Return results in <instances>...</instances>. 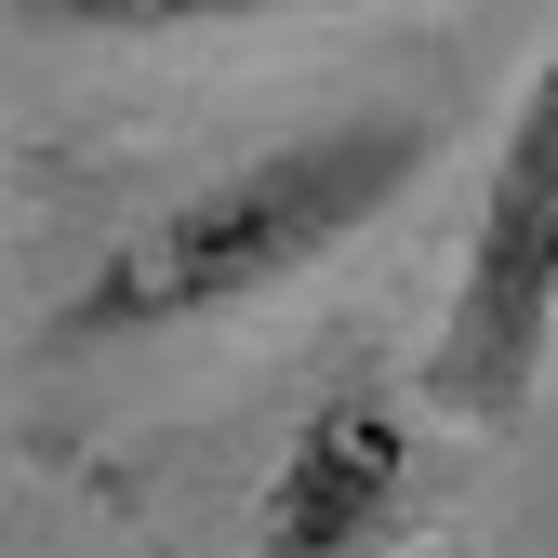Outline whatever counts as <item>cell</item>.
I'll return each instance as SVG.
<instances>
[{"label": "cell", "mask_w": 558, "mask_h": 558, "mask_svg": "<svg viewBox=\"0 0 558 558\" xmlns=\"http://www.w3.org/2000/svg\"><path fill=\"white\" fill-rule=\"evenodd\" d=\"M27 27H94V40H173V27H253L293 0H14Z\"/></svg>", "instance_id": "277c9868"}, {"label": "cell", "mask_w": 558, "mask_h": 558, "mask_svg": "<svg viewBox=\"0 0 558 558\" xmlns=\"http://www.w3.org/2000/svg\"><path fill=\"white\" fill-rule=\"evenodd\" d=\"M558 345V40L532 66V94L493 147V186H478V227L452 266V306L426 345V412L452 426H519Z\"/></svg>", "instance_id": "7a4b0ae2"}, {"label": "cell", "mask_w": 558, "mask_h": 558, "mask_svg": "<svg viewBox=\"0 0 558 558\" xmlns=\"http://www.w3.org/2000/svg\"><path fill=\"white\" fill-rule=\"evenodd\" d=\"M412 506H426V426L373 373H345L279 439L266 493H253V558H386Z\"/></svg>", "instance_id": "3957f363"}, {"label": "cell", "mask_w": 558, "mask_h": 558, "mask_svg": "<svg viewBox=\"0 0 558 558\" xmlns=\"http://www.w3.org/2000/svg\"><path fill=\"white\" fill-rule=\"evenodd\" d=\"M439 160V107H373L332 133H279L240 173L186 186L173 214H147L81 293H66V332H160V319H227L279 279L332 266L373 214H399L412 173Z\"/></svg>", "instance_id": "6da1fadb"}]
</instances>
